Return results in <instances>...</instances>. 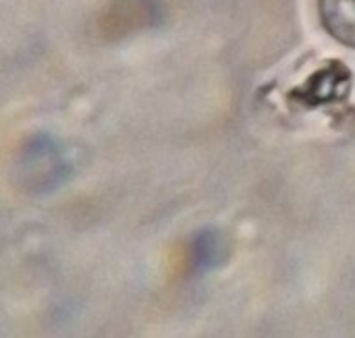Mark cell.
<instances>
[{
	"mask_svg": "<svg viewBox=\"0 0 355 338\" xmlns=\"http://www.w3.org/2000/svg\"><path fill=\"white\" fill-rule=\"evenodd\" d=\"M320 15L339 42L355 48V0H320Z\"/></svg>",
	"mask_w": 355,
	"mask_h": 338,
	"instance_id": "obj_1",
	"label": "cell"
}]
</instances>
